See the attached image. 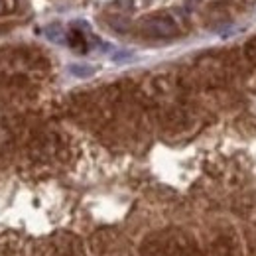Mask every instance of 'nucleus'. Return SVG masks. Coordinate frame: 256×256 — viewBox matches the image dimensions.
Listing matches in <instances>:
<instances>
[{
	"label": "nucleus",
	"mask_w": 256,
	"mask_h": 256,
	"mask_svg": "<svg viewBox=\"0 0 256 256\" xmlns=\"http://www.w3.org/2000/svg\"><path fill=\"white\" fill-rule=\"evenodd\" d=\"M69 44H71V48H75V50H79V52H83V50L87 48L85 38H83V34H81V32H71V34H69Z\"/></svg>",
	"instance_id": "2"
},
{
	"label": "nucleus",
	"mask_w": 256,
	"mask_h": 256,
	"mask_svg": "<svg viewBox=\"0 0 256 256\" xmlns=\"http://www.w3.org/2000/svg\"><path fill=\"white\" fill-rule=\"evenodd\" d=\"M14 0H0V14H4V12H8V10H12L14 8Z\"/></svg>",
	"instance_id": "3"
},
{
	"label": "nucleus",
	"mask_w": 256,
	"mask_h": 256,
	"mask_svg": "<svg viewBox=\"0 0 256 256\" xmlns=\"http://www.w3.org/2000/svg\"><path fill=\"white\" fill-rule=\"evenodd\" d=\"M140 32L148 38H174L180 34L178 24L166 16V14H154L150 18H144L140 24Z\"/></svg>",
	"instance_id": "1"
}]
</instances>
